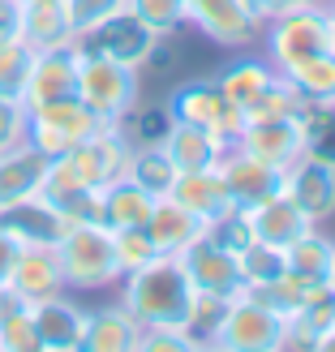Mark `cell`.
Segmentation results:
<instances>
[{"label":"cell","instance_id":"cell-1","mask_svg":"<svg viewBox=\"0 0 335 352\" xmlns=\"http://www.w3.org/2000/svg\"><path fill=\"white\" fill-rule=\"evenodd\" d=\"M193 296H198V288L189 284L176 254H155L147 267L120 275V305L133 314L142 331H155V327L185 331Z\"/></svg>","mask_w":335,"mask_h":352},{"label":"cell","instance_id":"cell-2","mask_svg":"<svg viewBox=\"0 0 335 352\" xmlns=\"http://www.w3.org/2000/svg\"><path fill=\"white\" fill-rule=\"evenodd\" d=\"M56 258L69 292H103L120 284V262L112 250V228L103 223H69L56 241Z\"/></svg>","mask_w":335,"mask_h":352},{"label":"cell","instance_id":"cell-3","mask_svg":"<svg viewBox=\"0 0 335 352\" xmlns=\"http://www.w3.org/2000/svg\"><path fill=\"white\" fill-rule=\"evenodd\" d=\"M78 52H82L78 56V99L91 103L108 125H120L138 108V99H142V82H138L142 69H129V65L99 56V52H86V47H78Z\"/></svg>","mask_w":335,"mask_h":352},{"label":"cell","instance_id":"cell-4","mask_svg":"<svg viewBox=\"0 0 335 352\" xmlns=\"http://www.w3.org/2000/svg\"><path fill=\"white\" fill-rule=\"evenodd\" d=\"M30 112V125H26V142L39 146L47 160H56V155L74 151L78 142L86 138H95L108 120H103L91 103H82L78 95L69 99H52V103H39V108H26Z\"/></svg>","mask_w":335,"mask_h":352},{"label":"cell","instance_id":"cell-5","mask_svg":"<svg viewBox=\"0 0 335 352\" xmlns=\"http://www.w3.org/2000/svg\"><path fill=\"white\" fill-rule=\"evenodd\" d=\"M262 56H267L275 69H284L292 60L318 56V52H331V26H327V5H301L288 9L262 22Z\"/></svg>","mask_w":335,"mask_h":352},{"label":"cell","instance_id":"cell-6","mask_svg":"<svg viewBox=\"0 0 335 352\" xmlns=\"http://www.w3.org/2000/svg\"><path fill=\"white\" fill-rule=\"evenodd\" d=\"M168 116L181 120V125H198V129H210L224 142H237V133L245 125V116L233 99L224 95L219 78H193V82H181L176 91L168 95Z\"/></svg>","mask_w":335,"mask_h":352},{"label":"cell","instance_id":"cell-7","mask_svg":"<svg viewBox=\"0 0 335 352\" xmlns=\"http://www.w3.org/2000/svg\"><path fill=\"white\" fill-rule=\"evenodd\" d=\"M215 348H233V352H275L284 348V318L262 305L254 292H237L228 301V314L219 322Z\"/></svg>","mask_w":335,"mask_h":352},{"label":"cell","instance_id":"cell-8","mask_svg":"<svg viewBox=\"0 0 335 352\" xmlns=\"http://www.w3.org/2000/svg\"><path fill=\"white\" fill-rule=\"evenodd\" d=\"M155 43H160V34H155V30L142 22V17H133L129 9H120V13H112V17H103L95 30L78 34V47L99 52V56H112V60L129 65V69H147Z\"/></svg>","mask_w":335,"mask_h":352},{"label":"cell","instance_id":"cell-9","mask_svg":"<svg viewBox=\"0 0 335 352\" xmlns=\"http://www.w3.org/2000/svg\"><path fill=\"white\" fill-rule=\"evenodd\" d=\"M189 26H198L210 43L245 52L262 39V22L245 0H189Z\"/></svg>","mask_w":335,"mask_h":352},{"label":"cell","instance_id":"cell-10","mask_svg":"<svg viewBox=\"0 0 335 352\" xmlns=\"http://www.w3.org/2000/svg\"><path fill=\"white\" fill-rule=\"evenodd\" d=\"M215 168H219L224 185H228V193H233V202L241 210H254L258 202H267V198H275V193L284 189V168H271V164L254 160V155L241 151L237 142L224 146Z\"/></svg>","mask_w":335,"mask_h":352},{"label":"cell","instance_id":"cell-11","mask_svg":"<svg viewBox=\"0 0 335 352\" xmlns=\"http://www.w3.org/2000/svg\"><path fill=\"white\" fill-rule=\"evenodd\" d=\"M181 267H185V275H189V284L198 288V292H215V296H237V292H245V279H241V262H237V254L233 250H224V245H215L206 232L193 241V245H185L181 254Z\"/></svg>","mask_w":335,"mask_h":352},{"label":"cell","instance_id":"cell-12","mask_svg":"<svg viewBox=\"0 0 335 352\" xmlns=\"http://www.w3.org/2000/svg\"><path fill=\"white\" fill-rule=\"evenodd\" d=\"M78 56H82L78 43L34 52V65H30L26 91H22V103H26V108H39V103L78 95Z\"/></svg>","mask_w":335,"mask_h":352},{"label":"cell","instance_id":"cell-13","mask_svg":"<svg viewBox=\"0 0 335 352\" xmlns=\"http://www.w3.org/2000/svg\"><path fill=\"white\" fill-rule=\"evenodd\" d=\"M9 292L17 296L22 305L34 301H47L65 288V271H61V258H56V245H22L13 271H9Z\"/></svg>","mask_w":335,"mask_h":352},{"label":"cell","instance_id":"cell-14","mask_svg":"<svg viewBox=\"0 0 335 352\" xmlns=\"http://www.w3.org/2000/svg\"><path fill=\"white\" fill-rule=\"evenodd\" d=\"M34 331H39V352H78L86 336V309L69 292H56L47 301L30 305Z\"/></svg>","mask_w":335,"mask_h":352},{"label":"cell","instance_id":"cell-15","mask_svg":"<svg viewBox=\"0 0 335 352\" xmlns=\"http://www.w3.org/2000/svg\"><path fill=\"white\" fill-rule=\"evenodd\" d=\"M237 146L250 151L262 164L288 172L301 160V125H296V116H288V120H245L241 133H237Z\"/></svg>","mask_w":335,"mask_h":352},{"label":"cell","instance_id":"cell-16","mask_svg":"<svg viewBox=\"0 0 335 352\" xmlns=\"http://www.w3.org/2000/svg\"><path fill=\"white\" fill-rule=\"evenodd\" d=\"M284 189L292 193V202L305 210L314 223H327L335 215V168L318 160H296L284 172Z\"/></svg>","mask_w":335,"mask_h":352},{"label":"cell","instance_id":"cell-17","mask_svg":"<svg viewBox=\"0 0 335 352\" xmlns=\"http://www.w3.org/2000/svg\"><path fill=\"white\" fill-rule=\"evenodd\" d=\"M168 198L172 202H181L185 210H193L202 223H210V219H219V215H228L237 202H233V193H228V185H224V176H219V168H198V172H176V181H172V189H168Z\"/></svg>","mask_w":335,"mask_h":352},{"label":"cell","instance_id":"cell-18","mask_svg":"<svg viewBox=\"0 0 335 352\" xmlns=\"http://www.w3.org/2000/svg\"><path fill=\"white\" fill-rule=\"evenodd\" d=\"M0 223H5L22 245H56L65 236V228H69V219L43 198V193L22 198L13 206H0Z\"/></svg>","mask_w":335,"mask_h":352},{"label":"cell","instance_id":"cell-19","mask_svg":"<svg viewBox=\"0 0 335 352\" xmlns=\"http://www.w3.org/2000/svg\"><path fill=\"white\" fill-rule=\"evenodd\" d=\"M52 160L39 151V146H9L0 151V206H13L22 198H34L43 189V176H47Z\"/></svg>","mask_w":335,"mask_h":352},{"label":"cell","instance_id":"cell-20","mask_svg":"<svg viewBox=\"0 0 335 352\" xmlns=\"http://www.w3.org/2000/svg\"><path fill=\"white\" fill-rule=\"evenodd\" d=\"M250 215V228H254V241H267V245H292L301 232H310L314 228V219L305 215L301 206L292 202V193L288 189H279L275 198H267V202H258L254 210H245Z\"/></svg>","mask_w":335,"mask_h":352},{"label":"cell","instance_id":"cell-21","mask_svg":"<svg viewBox=\"0 0 335 352\" xmlns=\"http://www.w3.org/2000/svg\"><path fill=\"white\" fill-rule=\"evenodd\" d=\"M155 193L142 189L138 181H129V176H116V181H108L99 189V223L103 228H147L151 210H155Z\"/></svg>","mask_w":335,"mask_h":352},{"label":"cell","instance_id":"cell-22","mask_svg":"<svg viewBox=\"0 0 335 352\" xmlns=\"http://www.w3.org/2000/svg\"><path fill=\"white\" fill-rule=\"evenodd\" d=\"M138 340H142V327L120 301L86 309V336H82L86 352H138Z\"/></svg>","mask_w":335,"mask_h":352},{"label":"cell","instance_id":"cell-23","mask_svg":"<svg viewBox=\"0 0 335 352\" xmlns=\"http://www.w3.org/2000/svg\"><path fill=\"white\" fill-rule=\"evenodd\" d=\"M22 43L34 52L78 43V30L69 22L65 0H22Z\"/></svg>","mask_w":335,"mask_h":352},{"label":"cell","instance_id":"cell-24","mask_svg":"<svg viewBox=\"0 0 335 352\" xmlns=\"http://www.w3.org/2000/svg\"><path fill=\"white\" fill-rule=\"evenodd\" d=\"M164 155L172 160L176 172H198V168H215L219 155H224V138H215L210 129H198V125H181L172 120V129L164 133Z\"/></svg>","mask_w":335,"mask_h":352},{"label":"cell","instance_id":"cell-25","mask_svg":"<svg viewBox=\"0 0 335 352\" xmlns=\"http://www.w3.org/2000/svg\"><path fill=\"white\" fill-rule=\"evenodd\" d=\"M147 232H151V241H155V250H160V254H181L185 245H193L206 232V223L193 215V210H185L181 202H172L168 193H164V198L155 202L151 219H147Z\"/></svg>","mask_w":335,"mask_h":352},{"label":"cell","instance_id":"cell-26","mask_svg":"<svg viewBox=\"0 0 335 352\" xmlns=\"http://www.w3.org/2000/svg\"><path fill=\"white\" fill-rule=\"evenodd\" d=\"M284 267L288 275L305 279V284H331L335 279V241L318 232V223L301 232L292 245H284Z\"/></svg>","mask_w":335,"mask_h":352},{"label":"cell","instance_id":"cell-27","mask_svg":"<svg viewBox=\"0 0 335 352\" xmlns=\"http://www.w3.org/2000/svg\"><path fill=\"white\" fill-rule=\"evenodd\" d=\"M301 125V155L335 168V99H305L296 112Z\"/></svg>","mask_w":335,"mask_h":352},{"label":"cell","instance_id":"cell-28","mask_svg":"<svg viewBox=\"0 0 335 352\" xmlns=\"http://www.w3.org/2000/svg\"><path fill=\"white\" fill-rule=\"evenodd\" d=\"M275 74H279V69H275L267 56H254V52H245V56H237L233 65H224L219 86H224V95L233 99L237 108H245V103H250Z\"/></svg>","mask_w":335,"mask_h":352},{"label":"cell","instance_id":"cell-29","mask_svg":"<svg viewBox=\"0 0 335 352\" xmlns=\"http://www.w3.org/2000/svg\"><path fill=\"white\" fill-rule=\"evenodd\" d=\"M301 99H335V52H318V56L292 60L279 69Z\"/></svg>","mask_w":335,"mask_h":352},{"label":"cell","instance_id":"cell-30","mask_svg":"<svg viewBox=\"0 0 335 352\" xmlns=\"http://www.w3.org/2000/svg\"><path fill=\"white\" fill-rule=\"evenodd\" d=\"M125 176H129V181H138L142 189H151L155 198H164V193L172 189V181H176V168H172V160L164 155L160 142H142V146L129 151Z\"/></svg>","mask_w":335,"mask_h":352},{"label":"cell","instance_id":"cell-31","mask_svg":"<svg viewBox=\"0 0 335 352\" xmlns=\"http://www.w3.org/2000/svg\"><path fill=\"white\" fill-rule=\"evenodd\" d=\"M301 103H305V99L296 95V86H292L284 74H275V78L241 108V116H245V120H288V116L301 112Z\"/></svg>","mask_w":335,"mask_h":352},{"label":"cell","instance_id":"cell-32","mask_svg":"<svg viewBox=\"0 0 335 352\" xmlns=\"http://www.w3.org/2000/svg\"><path fill=\"white\" fill-rule=\"evenodd\" d=\"M228 301L233 296H215V292H198L193 296V309L185 318V336L193 348H215V336H219V322L228 314Z\"/></svg>","mask_w":335,"mask_h":352},{"label":"cell","instance_id":"cell-33","mask_svg":"<svg viewBox=\"0 0 335 352\" xmlns=\"http://www.w3.org/2000/svg\"><path fill=\"white\" fill-rule=\"evenodd\" d=\"M241 262V279H245V288H258V284H271L275 275H284V250L279 245H267V241H250L245 250L237 254Z\"/></svg>","mask_w":335,"mask_h":352},{"label":"cell","instance_id":"cell-34","mask_svg":"<svg viewBox=\"0 0 335 352\" xmlns=\"http://www.w3.org/2000/svg\"><path fill=\"white\" fill-rule=\"evenodd\" d=\"M125 9L133 17H142L155 34H168V39L181 26H189V0H125Z\"/></svg>","mask_w":335,"mask_h":352},{"label":"cell","instance_id":"cell-35","mask_svg":"<svg viewBox=\"0 0 335 352\" xmlns=\"http://www.w3.org/2000/svg\"><path fill=\"white\" fill-rule=\"evenodd\" d=\"M245 292H254L262 305H271L279 318H292L296 309H301V301H305V292H310V284L305 279H296V275H275L271 284H258V288H245Z\"/></svg>","mask_w":335,"mask_h":352},{"label":"cell","instance_id":"cell-36","mask_svg":"<svg viewBox=\"0 0 335 352\" xmlns=\"http://www.w3.org/2000/svg\"><path fill=\"white\" fill-rule=\"evenodd\" d=\"M30 65H34V47H26L22 39L0 43V95H17V99H22Z\"/></svg>","mask_w":335,"mask_h":352},{"label":"cell","instance_id":"cell-37","mask_svg":"<svg viewBox=\"0 0 335 352\" xmlns=\"http://www.w3.org/2000/svg\"><path fill=\"white\" fill-rule=\"evenodd\" d=\"M112 250H116V262H120V275L147 267V262L160 254L147 228H116V232H112Z\"/></svg>","mask_w":335,"mask_h":352},{"label":"cell","instance_id":"cell-38","mask_svg":"<svg viewBox=\"0 0 335 352\" xmlns=\"http://www.w3.org/2000/svg\"><path fill=\"white\" fill-rule=\"evenodd\" d=\"M0 348L5 352H39V331H34L30 305H13L0 318Z\"/></svg>","mask_w":335,"mask_h":352},{"label":"cell","instance_id":"cell-39","mask_svg":"<svg viewBox=\"0 0 335 352\" xmlns=\"http://www.w3.org/2000/svg\"><path fill=\"white\" fill-rule=\"evenodd\" d=\"M120 129H125V138L133 146L164 142V133L172 129V116H168V108H133L125 120H120Z\"/></svg>","mask_w":335,"mask_h":352},{"label":"cell","instance_id":"cell-40","mask_svg":"<svg viewBox=\"0 0 335 352\" xmlns=\"http://www.w3.org/2000/svg\"><path fill=\"white\" fill-rule=\"evenodd\" d=\"M206 236L215 241V245H224V250L241 254L245 245L254 241V228H250V215H245L241 206H233L228 215H219V219H210V223H206Z\"/></svg>","mask_w":335,"mask_h":352},{"label":"cell","instance_id":"cell-41","mask_svg":"<svg viewBox=\"0 0 335 352\" xmlns=\"http://www.w3.org/2000/svg\"><path fill=\"white\" fill-rule=\"evenodd\" d=\"M26 125H30L26 103L17 95H0V151L22 146L26 142Z\"/></svg>","mask_w":335,"mask_h":352},{"label":"cell","instance_id":"cell-42","mask_svg":"<svg viewBox=\"0 0 335 352\" xmlns=\"http://www.w3.org/2000/svg\"><path fill=\"white\" fill-rule=\"evenodd\" d=\"M65 5H69V22H74V30L86 34V30H95L103 17L125 9V0H65Z\"/></svg>","mask_w":335,"mask_h":352},{"label":"cell","instance_id":"cell-43","mask_svg":"<svg viewBox=\"0 0 335 352\" xmlns=\"http://www.w3.org/2000/svg\"><path fill=\"white\" fill-rule=\"evenodd\" d=\"M138 348H147V352H185L193 348L185 331H168V327H155V331H142V340H138Z\"/></svg>","mask_w":335,"mask_h":352},{"label":"cell","instance_id":"cell-44","mask_svg":"<svg viewBox=\"0 0 335 352\" xmlns=\"http://www.w3.org/2000/svg\"><path fill=\"white\" fill-rule=\"evenodd\" d=\"M22 39V0H0V43Z\"/></svg>","mask_w":335,"mask_h":352},{"label":"cell","instance_id":"cell-45","mask_svg":"<svg viewBox=\"0 0 335 352\" xmlns=\"http://www.w3.org/2000/svg\"><path fill=\"white\" fill-rule=\"evenodd\" d=\"M245 5H250V13L258 17V22H271V17L288 13V9H301V5H310V0H245Z\"/></svg>","mask_w":335,"mask_h":352},{"label":"cell","instance_id":"cell-46","mask_svg":"<svg viewBox=\"0 0 335 352\" xmlns=\"http://www.w3.org/2000/svg\"><path fill=\"white\" fill-rule=\"evenodd\" d=\"M17 254H22V241H17L9 228L0 223V284H9V271H13Z\"/></svg>","mask_w":335,"mask_h":352},{"label":"cell","instance_id":"cell-47","mask_svg":"<svg viewBox=\"0 0 335 352\" xmlns=\"http://www.w3.org/2000/svg\"><path fill=\"white\" fill-rule=\"evenodd\" d=\"M13 305H22V301H17V296L9 292V284H0V318H5V314H9Z\"/></svg>","mask_w":335,"mask_h":352},{"label":"cell","instance_id":"cell-48","mask_svg":"<svg viewBox=\"0 0 335 352\" xmlns=\"http://www.w3.org/2000/svg\"><path fill=\"white\" fill-rule=\"evenodd\" d=\"M327 26H331V52H335V0H327Z\"/></svg>","mask_w":335,"mask_h":352},{"label":"cell","instance_id":"cell-49","mask_svg":"<svg viewBox=\"0 0 335 352\" xmlns=\"http://www.w3.org/2000/svg\"><path fill=\"white\" fill-rule=\"evenodd\" d=\"M310 5H327V0H310Z\"/></svg>","mask_w":335,"mask_h":352}]
</instances>
